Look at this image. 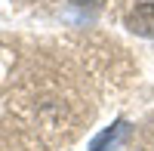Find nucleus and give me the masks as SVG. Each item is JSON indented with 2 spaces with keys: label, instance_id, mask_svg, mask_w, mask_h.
<instances>
[{
  "label": "nucleus",
  "instance_id": "obj_1",
  "mask_svg": "<svg viewBox=\"0 0 154 151\" xmlns=\"http://www.w3.org/2000/svg\"><path fill=\"white\" fill-rule=\"evenodd\" d=\"M130 136V123L126 120H114L108 130H102L93 142H89V151H108V148H117L123 145V139Z\"/></svg>",
  "mask_w": 154,
  "mask_h": 151
},
{
  "label": "nucleus",
  "instance_id": "obj_3",
  "mask_svg": "<svg viewBox=\"0 0 154 151\" xmlns=\"http://www.w3.org/2000/svg\"><path fill=\"white\" fill-rule=\"evenodd\" d=\"M74 6H99V3H105V0H71Z\"/></svg>",
  "mask_w": 154,
  "mask_h": 151
},
{
  "label": "nucleus",
  "instance_id": "obj_2",
  "mask_svg": "<svg viewBox=\"0 0 154 151\" xmlns=\"http://www.w3.org/2000/svg\"><path fill=\"white\" fill-rule=\"evenodd\" d=\"M126 25H130V31L142 34V37H154V3L136 6L130 16H126Z\"/></svg>",
  "mask_w": 154,
  "mask_h": 151
}]
</instances>
